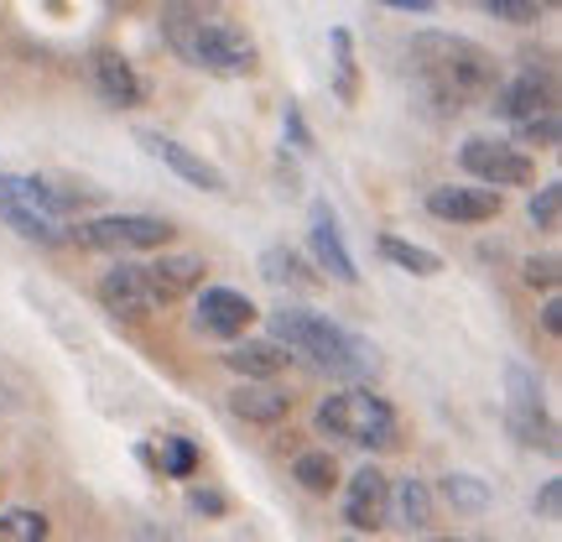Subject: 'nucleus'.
I'll use <instances>...</instances> for the list:
<instances>
[{
  "label": "nucleus",
  "mask_w": 562,
  "mask_h": 542,
  "mask_svg": "<svg viewBox=\"0 0 562 542\" xmlns=\"http://www.w3.org/2000/svg\"><path fill=\"white\" fill-rule=\"evenodd\" d=\"M256 319H261V308L245 298V292H235V287H203L199 302H193V329L224 344L240 340Z\"/></svg>",
  "instance_id": "6e6552de"
},
{
  "label": "nucleus",
  "mask_w": 562,
  "mask_h": 542,
  "mask_svg": "<svg viewBox=\"0 0 562 542\" xmlns=\"http://www.w3.org/2000/svg\"><path fill=\"white\" fill-rule=\"evenodd\" d=\"M307 245H313L318 272H328V277L344 281V287H355V281H360L355 256H349V245H344V235H339V220H334V209H328V203H313V214H307Z\"/></svg>",
  "instance_id": "4468645a"
},
{
  "label": "nucleus",
  "mask_w": 562,
  "mask_h": 542,
  "mask_svg": "<svg viewBox=\"0 0 562 542\" xmlns=\"http://www.w3.org/2000/svg\"><path fill=\"white\" fill-rule=\"evenodd\" d=\"M68 241H79L83 251H110V256L161 251L172 241V224L157 214H100V220H83L79 230H68Z\"/></svg>",
  "instance_id": "423d86ee"
},
{
  "label": "nucleus",
  "mask_w": 562,
  "mask_h": 542,
  "mask_svg": "<svg viewBox=\"0 0 562 542\" xmlns=\"http://www.w3.org/2000/svg\"><path fill=\"white\" fill-rule=\"evenodd\" d=\"M323 439L355 443V449H396L402 443V422H396V407L375 397L370 386H349V391H334L323 397L318 412H313Z\"/></svg>",
  "instance_id": "39448f33"
},
{
  "label": "nucleus",
  "mask_w": 562,
  "mask_h": 542,
  "mask_svg": "<svg viewBox=\"0 0 562 542\" xmlns=\"http://www.w3.org/2000/svg\"><path fill=\"white\" fill-rule=\"evenodd\" d=\"M286 136H292V146H297V152H313V136H307V125H302L297 100H286Z\"/></svg>",
  "instance_id": "473e14b6"
},
{
  "label": "nucleus",
  "mask_w": 562,
  "mask_h": 542,
  "mask_svg": "<svg viewBox=\"0 0 562 542\" xmlns=\"http://www.w3.org/2000/svg\"><path fill=\"white\" fill-rule=\"evenodd\" d=\"M542 329H547V334H562V302H558V298H547V308H542Z\"/></svg>",
  "instance_id": "f704fd0d"
},
{
  "label": "nucleus",
  "mask_w": 562,
  "mask_h": 542,
  "mask_svg": "<svg viewBox=\"0 0 562 542\" xmlns=\"http://www.w3.org/2000/svg\"><path fill=\"white\" fill-rule=\"evenodd\" d=\"M161 37L182 63L220 79H250L261 68L256 42L235 26L224 0H161Z\"/></svg>",
  "instance_id": "f257e3e1"
},
{
  "label": "nucleus",
  "mask_w": 562,
  "mask_h": 542,
  "mask_svg": "<svg viewBox=\"0 0 562 542\" xmlns=\"http://www.w3.org/2000/svg\"><path fill=\"white\" fill-rule=\"evenodd\" d=\"M459 162L469 178L490 182V188H526V182H537V162H531V152H521L516 141L469 136L459 146Z\"/></svg>",
  "instance_id": "0eeeda50"
},
{
  "label": "nucleus",
  "mask_w": 562,
  "mask_h": 542,
  "mask_svg": "<svg viewBox=\"0 0 562 542\" xmlns=\"http://www.w3.org/2000/svg\"><path fill=\"white\" fill-rule=\"evenodd\" d=\"M188 511H199V517H224V511H229V501H224L220 490L199 485V490H188Z\"/></svg>",
  "instance_id": "2f4dec72"
},
{
  "label": "nucleus",
  "mask_w": 562,
  "mask_h": 542,
  "mask_svg": "<svg viewBox=\"0 0 562 542\" xmlns=\"http://www.w3.org/2000/svg\"><path fill=\"white\" fill-rule=\"evenodd\" d=\"M385 517H396V527H402V532H427V527H432V490H427L417 475H406V480L391 490Z\"/></svg>",
  "instance_id": "6ab92c4d"
},
{
  "label": "nucleus",
  "mask_w": 562,
  "mask_h": 542,
  "mask_svg": "<svg viewBox=\"0 0 562 542\" xmlns=\"http://www.w3.org/2000/svg\"><path fill=\"white\" fill-rule=\"evenodd\" d=\"M381 5H391V11H417V16L438 11V0H381Z\"/></svg>",
  "instance_id": "c9c22d12"
},
{
  "label": "nucleus",
  "mask_w": 562,
  "mask_h": 542,
  "mask_svg": "<svg viewBox=\"0 0 562 542\" xmlns=\"http://www.w3.org/2000/svg\"><path fill=\"white\" fill-rule=\"evenodd\" d=\"M469 5H480L484 16L510 21V26H531V21L542 16V5H537V0H469Z\"/></svg>",
  "instance_id": "c85d7f7f"
},
{
  "label": "nucleus",
  "mask_w": 562,
  "mask_h": 542,
  "mask_svg": "<svg viewBox=\"0 0 562 542\" xmlns=\"http://www.w3.org/2000/svg\"><path fill=\"white\" fill-rule=\"evenodd\" d=\"M203 256H157V262H146V277H151V287H157V302L167 308V302L188 298V292H199L203 287Z\"/></svg>",
  "instance_id": "a211bd4d"
},
{
  "label": "nucleus",
  "mask_w": 562,
  "mask_h": 542,
  "mask_svg": "<svg viewBox=\"0 0 562 542\" xmlns=\"http://www.w3.org/2000/svg\"><path fill=\"white\" fill-rule=\"evenodd\" d=\"M83 203H89V193H68V188H53L37 178H0V220L21 241L68 245V214Z\"/></svg>",
  "instance_id": "20e7f679"
},
{
  "label": "nucleus",
  "mask_w": 562,
  "mask_h": 542,
  "mask_svg": "<svg viewBox=\"0 0 562 542\" xmlns=\"http://www.w3.org/2000/svg\"><path fill=\"white\" fill-rule=\"evenodd\" d=\"M261 277L271 281V287H297V292H313V287H323L318 272H307L302 266L297 251H286V245H271L261 256Z\"/></svg>",
  "instance_id": "aec40b11"
},
{
  "label": "nucleus",
  "mask_w": 562,
  "mask_h": 542,
  "mask_svg": "<svg viewBox=\"0 0 562 542\" xmlns=\"http://www.w3.org/2000/svg\"><path fill=\"white\" fill-rule=\"evenodd\" d=\"M501 188H490V182H480V188H469V182H442V188H432L427 193V214L442 224H490L501 220Z\"/></svg>",
  "instance_id": "9d476101"
},
{
  "label": "nucleus",
  "mask_w": 562,
  "mask_h": 542,
  "mask_svg": "<svg viewBox=\"0 0 562 542\" xmlns=\"http://www.w3.org/2000/svg\"><path fill=\"white\" fill-rule=\"evenodd\" d=\"M328 47H334V95L339 104H360V58H355V37L334 26L328 32Z\"/></svg>",
  "instance_id": "412c9836"
},
{
  "label": "nucleus",
  "mask_w": 562,
  "mask_h": 542,
  "mask_svg": "<svg viewBox=\"0 0 562 542\" xmlns=\"http://www.w3.org/2000/svg\"><path fill=\"white\" fill-rule=\"evenodd\" d=\"M286 344L277 340H229V350H224V365L240 376V381H277L281 370H286Z\"/></svg>",
  "instance_id": "dca6fc26"
},
{
  "label": "nucleus",
  "mask_w": 562,
  "mask_h": 542,
  "mask_svg": "<svg viewBox=\"0 0 562 542\" xmlns=\"http://www.w3.org/2000/svg\"><path fill=\"white\" fill-rule=\"evenodd\" d=\"M537 5H558V0H537Z\"/></svg>",
  "instance_id": "e433bc0d"
},
{
  "label": "nucleus",
  "mask_w": 562,
  "mask_h": 542,
  "mask_svg": "<svg viewBox=\"0 0 562 542\" xmlns=\"http://www.w3.org/2000/svg\"><path fill=\"white\" fill-rule=\"evenodd\" d=\"M100 302L104 313H115V319L125 323H140L151 319L161 302H157V287H151V277H146V266L136 262H115L110 272L100 277Z\"/></svg>",
  "instance_id": "1a4fd4ad"
},
{
  "label": "nucleus",
  "mask_w": 562,
  "mask_h": 542,
  "mask_svg": "<svg viewBox=\"0 0 562 542\" xmlns=\"http://www.w3.org/2000/svg\"><path fill=\"white\" fill-rule=\"evenodd\" d=\"M229 412L240 422H256V428H277L292 412V397L277 381H240L229 391Z\"/></svg>",
  "instance_id": "f3484780"
},
{
  "label": "nucleus",
  "mask_w": 562,
  "mask_h": 542,
  "mask_svg": "<svg viewBox=\"0 0 562 542\" xmlns=\"http://www.w3.org/2000/svg\"><path fill=\"white\" fill-rule=\"evenodd\" d=\"M271 340L286 344V355H307V361L318 365L323 376H334V381H364V376H375V344L355 334V329H344L339 319H328V313H313V308H297V302H281L277 313H271Z\"/></svg>",
  "instance_id": "7ed1b4c3"
},
{
  "label": "nucleus",
  "mask_w": 562,
  "mask_h": 542,
  "mask_svg": "<svg viewBox=\"0 0 562 542\" xmlns=\"http://www.w3.org/2000/svg\"><path fill=\"white\" fill-rule=\"evenodd\" d=\"M140 146H146L161 167H172L182 182H193V188H203V193H229V178H224L209 157H199L193 146H182V141H172V136H157V131H146Z\"/></svg>",
  "instance_id": "ddd939ff"
},
{
  "label": "nucleus",
  "mask_w": 562,
  "mask_h": 542,
  "mask_svg": "<svg viewBox=\"0 0 562 542\" xmlns=\"http://www.w3.org/2000/svg\"><path fill=\"white\" fill-rule=\"evenodd\" d=\"M292 480H297L307 496H334V490H339V464H334L328 449H307V454L292 460Z\"/></svg>",
  "instance_id": "4be33fe9"
},
{
  "label": "nucleus",
  "mask_w": 562,
  "mask_h": 542,
  "mask_svg": "<svg viewBox=\"0 0 562 542\" xmlns=\"http://www.w3.org/2000/svg\"><path fill=\"white\" fill-rule=\"evenodd\" d=\"M516 141H526V146H558V110L552 115H537V121H521L516 125Z\"/></svg>",
  "instance_id": "7c9ffc66"
},
{
  "label": "nucleus",
  "mask_w": 562,
  "mask_h": 542,
  "mask_svg": "<svg viewBox=\"0 0 562 542\" xmlns=\"http://www.w3.org/2000/svg\"><path fill=\"white\" fill-rule=\"evenodd\" d=\"M521 277H526V287H542V292H558V281H562V262H558V256H531V262L521 266Z\"/></svg>",
  "instance_id": "c756f323"
},
{
  "label": "nucleus",
  "mask_w": 562,
  "mask_h": 542,
  "mask_svg": "<svg viewBox=\"0 0 562 542\" xmlns=\"http://www.w3.org/2000/svg\"><path fill=\"white\" fill-rule=\"evenodd\" d=\"M47 517L42 511H0V542H42Z\"/></svg>",
  "instance_id": "bb28decb"
},
{
  "label": "nucleus",
  "mask_w": 562,
  "mask_h": 542,
  "mask_svg": "<svg viewBox=\"0 0 562 542\" xmlns=\"http://www.w3.org/2000/svg\"><path fill=\"white\" fill-rule=\"evenodd\" d=\"M412 68H417L427 100L453 110V115L484 104L501 84L495 53L480 47L474 37H459V32H417L412 37Z\"/></svg>",
  "instance_id": "f03ea898"
},
{
  "label": "nucleus",
  "mask_w": 562,
  "mask_h": 542,
  "mask_svg": "<svg viewBox=\"0 0 562 542\" xmlns=\"http://www.w3.org/2000/svg\"><path fill=\"white\" fill-rule=\"evenodd\" d=\"M381 256L396 266V272H412V277H438V272H442L438 251L412 245V241H402V235H381Z\"/></svg>",
  "instance_id": "5701e85b"
},
{
  "label": "nucleus",
  "mask_w": 562,
  "mask_h": 542,
  "mask_svg": "<svg viewBox=\"0 0 562 542\" xmlns=\"http://www.w3.org/2000/svg\"><path fill=\"white\" fill-rule=\"evenodd\" d=\"M157 464H161V475H172V480H188V475L199 469V443L182 439V433H167V439H161Z\"/></svg>",
  "instance_id": "a878e982"
},
{
  "label": "nucleus",
  "mask_w": 562,
  "mask_h": 542,
  "mask_svg": "<svg viewBox=\"0 0 562 542\" xmlns=\"http://www.w3.org/2000/svg\"><path fill=\"white\" fill-rule=\"evenodd\" d=\"M542 381L537 370H526L521 361L505 365V412H542Z\"/></svg>",
  "instance_id": "b1692460"
},
{
  "label": "nucleus",
  "mask_w": 562,
  "mask_h": 542,
  "mask_svg": "<svg viewBox=\"0 0 562 542\" xmlns=\"http://www.w3.org/2000/svg\"><path fill=\"white\" fill-rule=\"evenodd\" d=\"M442 501L453 506V511L480 517L484 506H490V485H484L480 475H442Z\"/></svg>",
  "instance_id": "393cba45"
},
{
  "label": "nucleus",
  "mask_w": 562,
  "mask_h": 542,
  "mask_svg": "<svg viewBox=\"0 0 562 542\" xmlns=\"http://www.w3.org/2000/svg\"><path fill=\"white\" fill-rule=\"evenodd\" d=\"M89 74H94V89L104 95V104H115V110H136L146 100V84H140L136 63L115 53V47H100L94 63H89Z\"/></svg>",
  "instance_id": "2eb2a0df"
},
{
  "label": "nucleus",
  "mask_w": 562,
  "mask_h": 542,
  "mask_svg": "<svg viewBox=\"0 0 562 542\" xmlns=\"http://www.w3.org/2000/svg\"><path fill=\"white\" fill-rule=\"evenodd\" d=\"M531 224L537 230H547V235H558V224H562V182H542V193L531 199Z\"/></svg>",
  "instance_id": "cd10ccee"
},
{
  "label": "nucleus",
  "mask_w": 562,
  "mask_h": 542,
  "mask_svg": "<svg viewBox=\"0 0 562 542\" xmlns=\"http://www.w3.org/2000/svg\"><path fill=\"white\" fill-rule=\"evenodd\" d=\"M385 506H391L385 469L381 464H360V469L344 480V522H349V532H381V527L391 522Z\"/></svg>",
  "instance_id": "9b49d317"
},
{
  "label": "nucleus",
  "mask_w": 562,
  "mask_h": 542,
  "mask_svg": "<svg viewBox=\"0 0 562 542\" xmlns=\"http://www.w3.org/2000/svg\"><path fill=\"white\" fill-rule=\"evenodd\" d=\"M495 110H501L510 125L521 121H537V115H552L558 110V89H552V79L547 74H537V68H521L516 79H501L495 84Z\"/></svg>",
  "instance_id": "f8f14e48"
},
{
  "label": "nucleus",
  "mask_w": 562,
  "mask_h": 542,
  "mask_svg": "<svg viewBox=\"0 0 562 542\" xmlns=\"http://www.w3.org/2000/svg\"><path fill=\"white\" fill-rule=\"evenodd\" d=\"M537 511H542L547 522H558V511H562V480H547V485H542V496H537Z\"/></svg>",
  "instance_id": "72a5a7b5"
}]
</instances>
